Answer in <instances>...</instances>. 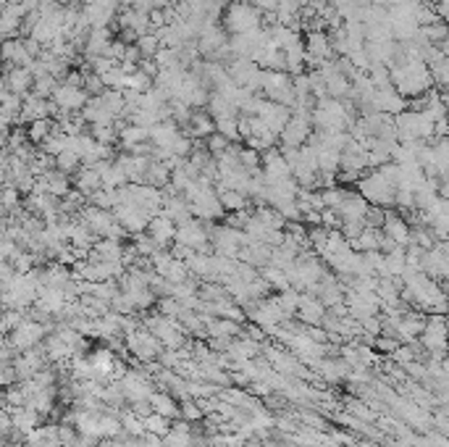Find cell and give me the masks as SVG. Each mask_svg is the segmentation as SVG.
<instances>
[{"instance_id":"6da1fadb","label":"cell","mask_w":449,"mask_h":447,"mask_svg":"<svg viewBox=\"0 0 449 447\" xmlns=\"http://www.w3.org/2000/svg\"><path fill=\"white\" fill-rule=\"evenodd\" d=\"M402 282H405V292H399L402 298H407L410 303L421 305L425 311H434L444 316V292H441L439 282H434L425 273H412V276L402 279Z\"/></svg>"},{"instance_id":"7a4b0ae2","label":"cell","mask_w":449,"mask_h":447,"mask_svg":"<svg viewBox=\"0 0 449 447\" xmlns=\"http://www.w3.org/2000/svg\"><path fill=\"white\" fill-rule=\"evenodd\" d=\"M39 292V271L13 273L11 279L3 287V305L11 311H26L29 305H35Z\"/></svg>"},{"instance_id":"3957f363","label":"cell","mask_w":449,"mask_h":447,"mask_svg":"<svg viewBox=\"0 0 449 447\" xmlns=\"http://www.w3.org/2000/svg\"><path fill=\"white\" fill-rule=\"evenodd\" d=\"M76 219L100 239H121L126 235L124 226L116 221V216L111 211H103V208H95V205H85Z\"/></svg>"},{"instance_id":"277c9868","label":"cell","mask_w":449,"mask_h":447,"mask_svg":"<svg viewBox=\"0 0 449 447\" xmlns=\"http://www.w3.org/2000/svg\"><path fill=\"white\" fill-rule=\"evenodd\" d=\"M142 326L161 342L163 348L176 350V348H182V345H187V342H184V329H182L179 319L163 316V313H150Z\"/></svg>"},{"instance_id":"5b68a950","label":"cell","mask_w":449,"mask_h":447,"mask_svg":"<svg viewBox=\"0 0 449 447\" xmlns=\"http://www.w3.org/2000/svg\"><path fill=\"white\" fill-rule=\"evenodd\" d=\"M50 326L48 323L37 321V319H29V316H24L21 319V323L13 329L11 335L6 337L8 342H11V348L16 350V353H24V350H32V348H39V342L48 337Z\"/></svg>"},{"instance_id":"8992f818","label":"cell","mask_w":449,"mask_h":447,"mask_svg":"<svg viewBox=\"0 0 449 447\" xmlns=\"http://www.w3.org/2000/svg\"><path fill=\"white\" fill-rule=\"evenodd\" d=\"M118 387H121L124 403H129V405L148 403V398L152 395V389H155L152 379L145 371H139V369H126V373L118 379Z\"/></svg>"},{"instance_id":"52a82bcc","label":"cell","mask_w":449,"mask_h":447,"mask_svg":"<svg viewBox=\"0 0 449 447\" xmlns=\"http://www.w3.org/2000/svg\"><path fill=\"white\" fill-rule=\"evenodd\" d=\"M258 26H261V11L247 0H237L226 8V29L231 35H245V32L258 29Z\"/></svg>"},{"instance_id":"ba28073f","label":"cell","mask_w":449,"mask_h":447,"mask_svg":"<svg viewBox=\"0 0 449 447\" xmlns=\"http://www.w3.org/2000/svg\"><path fill=\"white\" fill-rule=\"evenodd\" d=\"M124 345H126V350H129L139 363H145V366L152 363V360H158V355H161V350H163L161 342L150 335L145 326H137L134 332L124 335Z\"/></svg>"},{"instance_id":"9c48e42d","label":"cell","mask_w":449,"mask_h":447,"mask_svg":"<svg viewBox=\"0 0 449 447\" xmlns=\"http://www.w3.org/2000/svg\"><path fill=\"white\" fill-rule=\"evenodd\" d=\"M174 242L176 245H182V248L195 250V253H205L208 245H211V229L200 221V219L192 216L189 221H184L182 226H176Z\"/></svg>"},{"instance_id":"30bf717a","label":"cell","mask_w":449,"mask_h":447,"mask_svg":"<svg viewBox=\"0 0 449 447\" xmlns=\"http://www.w3.org/2000/svg\"><path fill=\"white\" fill-rule=\"evenodd\" d=\"M211 242L215 255H224V258H239V250H242V242H245V232L242 229H234V226H215L211 229Z\"/></svg>"},{"instance_id":"8fae6325","label":"cell","mask_w":449,"mask_h":447,"mask_svg":"<svg viewBox=\"0 0 449 447\" xmlns=\"http://www.w3.org/2000/svg\"><path fill=\"white\" fill-rule=\"evenodd\" d=\"M421 271L425 276H431L434 282H444L449 273V253L444 242H437L434 248L423 250V258H421Z\"/></svg>"},{"instance_id":"7c38bea8","label":"cell","mask_w":449,"mask_h":447,"mask_svg":"<svg viewBox=\"0 0 449 447\" xmlns=\"http://www.w3.org/2000/svg\"><path fill=\"white\" fill-rule=\"evenodd\" d=\"M308 137H310V111H297V116H292L281 129V142L284 148H302Z\"/></svg>"},{"instance_id":"4fadbf2b","label":"cell","mask_w":449,"mask_h":447,"mask_svg":"<svg viewBox=\"0 0 449 447\" xmlns=\"http://www.w3.org/2000/svg\"><path fill=\"white\" fill-rule=\"evenodd\" d=\"M87 92L82 87H76V85H69V82H63L58 87L53 90V106L55 108H61L63 113H71V111H79V108H85V103H87Z\"/></svg>"},{"instance_id":"5bb4252c","label":"cell","mask_w":449,"mask_h":447,"mask_svg":"<svg viewBox=\"0 0 449 447\" xmlns=\"http://www.w3.org/2000/svg\"><path fill=\"white\" fill-rule=\"evenodd\" d=\"M48 366V358H45V350L42 348H32V350H24V353H16L13 358V369H16V376L19 382L24 379H32L39 369Z\"/></svg>"},{"instance_id":"9a60e30c","label":"cell","mask_w":449,"mask_h":447,"mask_svg":"<svg viewBox=\"0 0 449 447\" xmlns=\"http://www.w3.org/2000/svg\"><path fill=\"white\" fill-rule=\"evenodd\" d=\"M381 235L391 239L394 245H399V248H407V242H410V224L405 221L399 213L387 211L384 213V221H381Z\"/></svg>"},{"instance_id":"2e32d148","label":"cell","mask_w":449,"mask_h":447,"mask_svg":"<svg viewBox=\"0 0 449 447\" xmlns=\"http://www.w3.org/2000/svg\"><path fill=\"white\" fill-rule=\"evenodd\" d=\"M113 216H116V221L124 226V232H134V235H142L150 221L148 213L137 208V205H116Z\"/></svg>"},{"instance_id":"e0dca14e","label":"cell","mask_w":449,"mask_h":447,"mask_svg":"<svg viewBox=\"0 0 449 447\" xmlns=\"http://www.w3.org/2000/svg\"><path fill=\"white\" fill-rule=\"evenodd\" d=\"M299 321L308 323V326H318V323H324V316H326V308L324 303L310 295V292H299V305H297V313Z\"/></svg>"},{"instance_id":"ac0fdd59","label":"cell","mask_w":449,"mask_h":447,"mask_svg":"<svg viewBox=\"0 0 449 447\" xmlns=\"http://www.w3.org/2000/svg\"><path fill=\"white\" fill-rule=\"evenodd\" d=\"M161 216H166L171 224L176 226H182L184 221L192 219V211H189V203L182 195H176V192H168V195H163V203H161Z\"/></svg>"},{"instance_id":"d6986e66","label":"cell","mask_w":449,"mask_h":447,"mask_svg":"<svg viewBox=\"0 0 449 447\" xmlns=\"http://www.w3.org/2000/svg\"><path fill=\"white\" fill-rule=\"evenodd\" d=\"M263 179H265V185L268 182H279V179H289L292 171H289L287 161H284V155L279 153L276 148L265 150V155H263Z\"/></svg>"},{"instance_id":"ffe728a7","label":"cell","mask_w":449,"mask_h":447,"mask_svg":"<svg viewBox=\"0 0 449 447\" xmlns=\"http://www.w3.org/2000/svg\"><path fill=\"white\" fill-rule=\"evenodd\" d=\"M368 203L362 200L360 192H355V189H342V200H339V219H365V213H368Z\"/></svg>"},{"instance_id":"44dd1931","label":"cell","mask_w":449,"mask_h":447,"mask_svg":"<svg viewBox=\"0 0 449 447\" xmlns=\"http://www.w3.org/2000/svg\"><path fill=\"white\" fill-rule=\"evenodd\" d=\"M148 405L152 413H158L163 419H168V421H176L179 419V403L171 392H166V389H152V395L148 398Z\"/></svg>"},{"instance_id":"7402d4cb","label":"cell","mask_w":449,"mask_h":447,"mask_svg":"<svg viewBox=\"0 0 449 447\" xmlns=\"http://www.w3.org/2000/svg\"><path fill=\"white\" fill-rule=\"evenodd\" d=\"M8 413H11V432H16V435H29L32 429H37L39 419H42V416H37L29 405L8 408Z\"/></svg>"},{"instance_id":"603a6c76","label":"cell","mask_w":449,"mask_h":447,"mask_svg":"<svg viewBox=\"0 0 449 447\" xmlns=\"http://www.w3.org/2000/svg\"><path fill=\"white\" fill-rule=\"evenodd\" d=\"M37 187L39 189H45L50 192L53 198H63L69 189H71V182H69V176L58 171V169H53V171H45V174H39L37 179Z\"/></svg>"},{"instance_id":"cb8c5ba5","label":"cell","mask_w":449,"mask_h":447,"mask_svg":"<svg viewBox=\"0 0 449 447\" xmlns=\"http://www.w3.org/2000/svg\"><path fill=\"white\" fill-rule=\"evenodd\" d=\"M0 58L8 61L11 66H24V69H29L32 61H35V58L26 53L24 40H8V42H3V45H0Z\"/></svg>"},{"instance_id":"d4e9b609","label":"cell","mask_w":449,"mask_h":447,"mask_svg":"<svg viewBox=\"0 0 449 447\" xmlns=\"http://www.w3.org/2000/svg\"><path fill=\"white\" fill-rule=\"evenodd\" d=\"M100 176V185L105 187V189H118V187L126 185V176L121 171V166L116 161H100L98 166H92Z\"/></svg>"},{"instance_id":"484cf974","label":"cell","mask_w":449,"mask_h":447,"mask_svg":"<svg viewBox=\"0 0 449 447\" xmlns=\"http://www.w3.org/2000/svg\"><path fill=\"white\" fill-rule=\"evenodd\" d=\"M148 235L161 245V248H166L168 242H174V235H176V224H171L166 216H152L148 221Z\"/></svg>"},{"instance_id":"4316f807","label":"cell","mask_w":449,"mask_h":447,"mask_svg":"<svg viewBox=\"0 0 449 447\" xmlns=\"http://www.w3.org/2000/svg\"><path fill=\"white\" fill-rule=\"evenodd\" d=\"M315 369H318V373L324 376V382H328V385H339V382H344V379H347V371H349V366L342 358L339 360L321 358L318 363H315Z\"/></svg>"},{"instance_id":"83f0119b","label":"cell","mask_w":449,"mask_h":447,"mask_svg":"<svg viewBox=\"0 0 449 447\" xmlns=\"http://www.w3.org/2000/svg\"><path fill=\"white\" fill-rule=\"evenodd\" d=\"M50 113H53V103L48 98H37V95H32L29 100L21 103V119L24 121H39V119H48Z\"/></svg>"},{"instance_id":"f1b7e54d","label":"cell","mask_w":449,"mask_h":447,"mask_svg":"<svg viewBox=\"0 0 449 447\" xmlns=\"http://www.w3.org/2000/svg\"><path fill=\"white\" fill-rule=\"evenodd\" d=\"M6 79V87H8V92H13V95H24L26 90L32 87V71L29 69H24V66H11V71L3 76Z\"/></svg>"},{"instance_id":"f546056e","label":"cell","mask_w":449,"mask_h":447,"mask_svg":"<svg viewBox=\"0 0 449 447\" xmlns=\"http://www.w3.org/2000/svg\"><path fill=\"white\" fill-rule=\"evenodd\" d=\"M74 185H76V192H79V195H85V198H92L100 187H103V185H100L98 171H95L92 166H85V169H79V171H76Z\"/></svg>"},{"instance_id":"4dcf8cb0","label":"cell","mask_w":449,"mask_h":447,"mask_svg":"<svg viewBox=\"0 0 449 447\" xmlns=\"http://www.w3.org/2000/svg\"><path fill=\"white\" fill-rule=\"evenodd\" d=\"M381 237H384V235H381V229L365 226L360 235L355 237L352 242H349V245H355V248L360 250V253H371V250H378V248H381ZM378 253H381V250H378Z\"/></svg>"},{"instance_id":"1f68e13d","label":"cell","mask_w":449,"mask_h":447,"mask_svg":"<svg viewBox=\"0 0 449 447\" xmlns=\"http://www.w3.org/2000/svg\"><path fill=\"white\" fill-rule=\"evenodd\" d=\"M118 140H121V145H124L129 153L137 148V145H142V142H148V129L145 126H137V124H129L124 126L121 132H118Z\"/></svg>"},{"instance_id":"d6a6232c","label":"cell","mask_w":449,"mask_h":447,"mask_svg":"<svg viewBox=\"0 0 449 447\" xmlns=\"http://www.w3.org/2000/svg\"><path fill=\"white\" fill-rule=\"evenodd\" d=\"M118 421H121V435H126V437H142L145 435L142 416H137L134 410H118Z\"/></svg>"},{"instance_id":"836d02e7","label":"cell","mask_w":449,"mask_h":447,"mask_svg":"<svg viewBox=\"0 0 449 447\" xmlns=\"http://www.w3.org/2000/svg\"><path fill=\"white\" fill-rule=\"evenodd\" d=\"M189 135L192 137H211L215 132V124H213V119L208 113H195V116H189Z\"/></svg>"},{"instance_id":"e575fe53","label":"cell","mask_w":449,"mask_h":447,"mask_svg":"<svg viewBox=\"0 0 449 447\" xmlns=\"http://www.w3.org/2000/svg\"><path fill=\"white\" fill-rule=\"evenodd\" d=\"M274 300H276V305L281 308V313H284L287 319H292V316L297 313V305H299V292H297V289H292V287H289V289H281V292H279V298H274Z\"/></svg>"},{"instance_id":"d590c367","label":"cell","mask_w":449,"mask_h":447,"mask_svg":"<svg viewBox=\"0 0 449 447\" xmlns=\"http://www.w3.org/2000/svg\"><path fill=\"white\" fill-rule=\"evenodd\" d=\"M261 279L268 287H276L279 292H281V289H289V282H287V273H284V269H276V266H271V263H268V266H263Z\"/></svg>"},{"instance_id":"8d00e7d4","label":"cell","mask_w":449,"mask_h":447,"mask_svg":"<svg viewBox=\"0 0 449 447\" xmlns=\"http://www.w3.org/2000/svg\"><path fill=\"white\" fill-rule=\"evenodd\" d=\"M142 423H145V432H148V435H155V437H166L168 435V429H171V421L163 419V416H158V413H152V410H150L148 416H142Z\"/></svg>"},{"instance_id":"74e56055","label":"cell","mask_w":449,"mask_h":447,"mask_svg":"<svg viewBox=\"0 0 449 447\" xmlns=\"http://www.w3.org/2000/svg\"><path fill=\"white\" fill-rule=\"evenodd\" d=\"M55 166H58V171H63V174H76L79 169H82V161H79V155H76L74 150H63V153H58L55 155Z\"/></svg>"},{"instance_id":"f35d334b","label":"cell","mask_w":449,"mask_h":447,"mask_svg":"<svg viewBox=\"0 0 449 447\" xmlns=\"http://www.w3.org/2000/svg\"><path fill=\"white\" fill-rule=\"evenodd\" d=\"M134 48L139 50V56H142V58H152V56L161 50V40H158V35H155V32H148V35H139Z\"/></svg>"},{"instance_id":"ab89813d","label":"cell","mask_w":449,"mask_h":447,"mask_svg":"<svg viewBox=\"0 0 449 447\" xmlns=\"http://www.w3.org/2000/svg\"><path fill=\"white\" fill-rule=\"evenodd\" d=\"M53 129H55V124H53L50 119H39V121H32V124H29V129H26V140H35V142H45Z\"/></svg>"},{"instance_id":"60d3db41","label":"cell","mask_w":449,"mask_h":447,"mask_svg":"<svg viewBox=\"0 0 449 447\" xmlns=\"http://www.w3.org/2000/svg\"><path fill=\"white\" fill-rule=\"evenodd\" d=\"M116 203H118V198H116V189H105V187H100L98 192L89 198V205L103 208V211H113V208H116Z\"/></svg>"},{"instance_id":"b9f144b4","label":"cell","mask_w":449,"mask_h":447,"mask_svg":"<svg viewBox=\"0 0 449 447\" xmlns=\"http://www.w3.org/2000/svg\"><path fill=\"white\" fill-rule=\"evenodd\" d=\"M215 135L226 137V140H237L239 137V124H237V116H229V119H215Z\"/></svg>"},{"instance_id":"7bdbcfd3","label":"cell","mask_w":449,"mask_h":447,"mask_svg":"<svg viewBox=\"0 0 449 447\" xmlns=\"http://www.w3.org/2000/svg\"><path fill=\"white\" fill-rule=\"evenodd\" d=\"M19 198H21V192L13 185H6L0 189V208L3 211H16L19 208Z\"/></svg>"},{"instance_id":"ee69618b","label":"cell","mask_w":449,"mask_h":447,"mask_svg":"<svg viewBox=\"0 0 449 447\" xmlns=\"http://www.w3.org/2000/svg\"><path fill=\"white\" fill-rule=\"evenodd\" d=\"M116 137H118V132L113 124H92V140L100 145H111Z\"/></svg>"},{"instance_id":"f6af8a7d","label":"cell","mask_w":449,"mask_h":447,"mask_svg":"<svg viewBox=\"0 0 449 447\" xmlns=\"http://www.w3.org/2000/svg\"><path fill=\"white\" fill-rule=\"evenodd\" d=\"M134 250H137V255H142V258H150V255H155L158 250H161V245L152 239L150 235H137V242H134Z\"/></svg>"},{"instance_id":"bcb514c9","label":"cell","mask_w":449,"mask_h":447,"mask_svg":"<svg viewBox=\"0 0 449 447\" xmlns=\"http://www.w3.org/2000/svg\"><path fill=\"white\" fill-rule=\"evenodd\" d=\"M179 419H184V421H189V423H195V421H200L202 419V410H200V405L195 403L192 398H187L182 405H179Z\"/></svg>"},{"instance_id":"7dc6e473","label":"cell","mask_w":449,"mask_h":447,"mask_svg":"<svg viewBox=\"0 0 449 447\" xmlns=\"http://www.w3.org/2000/svg\"><path fill=\"white\" fill-rule=\"evenodd\" d=\"M391 355V360H394V366H399V369H405L407 363H412L415 360V350L410 348V345H399L394 353H389Z\"/></svg>"},{"instance_id":"c3c4849f","label":"cell","mask_w":449,"mask_h":447,"mask_svg":"<svg viewBox=\"0 0 449 447\" xmlns=\"http://www.w3.org/2000/svg\"><path fill=\"white\" fill-rule=\"evenodd\" d=\"M229 145H231V142H229L226 137L215 135V132H213V135L208 137V153H211L213 158H215V155H221V153H224V150L229 148Z\"/></svg>"},{"instance_id":"681fc988","label":"cell","mask_w":449,"mask_h":447,"mask_svg":"<svg viewBox=\"0 0 449 447\" xmlns=\"http://www.w3.org/2000/svg\"><path fill=\"white\" fill-rule=\"evenodd\" d=\"M16 382H19V376H16L13 363H0V387L6 389V387H13Z\"/></svg>"},{"instance_id":"f907efd6","label":"cell","mask_w":449,"mask_h":447,"mask_svg":"<svg viewBox=\"0 0 449 447\" xmlns=\"http://www.w3.org/2000/svg\"><path fill=\"white\" fill-rule=\"evenodd\" d=\"M373 345L378 350H381V353H394V350L399 348V342L397 339H394V337H389V335H378L373 339Z\"/></svg>"},{"instance_id":"816d5d0a","label":"cell","mask_w":449,"mask_h":447,"mask_svg":"<svg viewBox=\"0 0 449 447\" xmlns=\"http://www.w3.org/2000/svg\"><path fill=\"white\" fill-rule=\"evenodd\" d=\"M139 447H163V437H155V435H145L139 437Z\"/></svg>"},{"instance_id":"f5cc1de1","label":"cell","mask_w":449,"mask_h":447,"mask_svg":"<svg viewBox=\"0 0 449 447\" xmlns=\"http://www.w3.org/2000/svg\"><path fill=\"white\" fill-rule=\"evenodd\" d=\"M95 447H116V442H113V439H100Z\"/></svg>"},{"instance_id":"db71d44e","label":"cell","mask_w":449,"mask_h":447,"mask_svg":"<svg viewBox=\"0 0 449 447\" xmlns=\"http://www.w3.org/2000/svg\"><path fill=\"white\" fill-rule=\"evenodd\" d=\"M0 303H3V282H0Z\"/></svg>"}]
</instances>
